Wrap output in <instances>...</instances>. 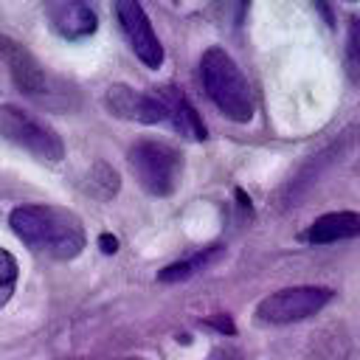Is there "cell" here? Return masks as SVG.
<instances>
[{
	"instance_id": "5",
	"label": "cell",
	"mask_w": 360,
	"mask_h": 360,
	"mask_svg": "<svg viewBox=\"0 0 360 360\" xmlns=\"http://www.w3.org/2000/svg\"><path fill=\"white\" fill-rule=\"evenodd\" d=\"M0 135L39 160L59 163L65 158V143L56 129L17 104H0Z\"/></svg>"
},
{
	"instance_id": "8",
	"label": "cell",
	"mask_w": 360,
	"mask_h": 360,
	"mask_svg": "<svg viewBox=\"0 0 360 360\" xmlns=\"http://www.w3.org/2000/svg\"><path fill=\"white\" fill-rule=\"evenodd\" d=\"M115 17L121 25L124 39L129 42L132 53L146 65V68H160L163 62V45L146 17V11L141 8V3L135 0H118L115 3Z\"/></svg>"
},
{
	"instance_id": "11",
	"label": "cell",
	"mask_w": 360,
	"mask_h": 360,
	"mask_svg": "<svg viewBox=\"0 0 360 360\" xmlns=\"http://www.w3.org/2000/svg\"><path fill=\"white\" fill-rule=\"evenodd\" d=\"M158 90H160V96H163V101H166L169 124H172L180 135H186V138H191V141H202V138H205V124H202V118L197 115L194 104H191L177 87H158Z\"/></svg>"
},
{
	"instance_id": "16",
	"label": "cell",
	"mask_w": 360,
	"mask_h": 360,
	"mask_svg": "<svg viewBox=\"0 0 360 360\" xmlns=\"http://www.w3.org/2000/svg\"><path fill=\"white\" fill-rule=\"evenodd\" d=\"M208 360H242V352L233 349V346H217V349L208 354Z\"/></svg>"
},
{
	"instance_id": "4",
	"label": "cell",
	"mask_w": 360,
	"mask_h": 360,
	"mask_svg": "<svg viewBox=\"0 0 360 360\" xmlns=\"http://www.w3.org/2000/svg\"><path fill=\"white\" fill-rule=\"evenodd\" d=\"M127 160L141 188L155 197H169L180 183L183 155L166 141H155V138L135 141L127 152Z\"/></svg>"
},
{
	"instance_id": "9",
	"label": "cell",
	"mask_w": 360,
	"mask_h": 360,
	"mask_svg": "<svg viewBox=\"0 0 360 360\" xmlns=\"http://www.w3.org/2000/svg\"><path fill=\"white\" fill-rule=\"evenodd\" d=\"M45 14H48L53 31L65 39H84L98 28V17L87 3H76V0L48 3Z\"/></svg>"
},
{
	"instance_id": "12",
	"label": "cell",
	"mask_w": 360,
	"mask_h": 360,
	"mask_svg": "<svg viewBox=\"0 0 360 360\" xmlns=\"http://www.w3.org/2000/svg\"><path fill=\"white\" fill-rule=\"evenodd\" d=\"M219 253H222V248H219V245L202 248V250H197L194 256H188V259H183V262H174V264L163 267V270L158 273V281H163V284H172V281H183V278H191V276H197L200 270H205V267H208L214 259H219Z\"/></svg>"
},
{
	"instance_id": "19",
	"label": "cell",
	"mask_w": 360,
	"mask_h": 360,
	"mask_svg": "<svg viewBox=\"0 0 360 360\" xmlns=\"http://www.w3.org/2000/svg\"><path fill=\"white\" fill-rule=\"evenodd\" d=\"M121 360H146V357H121Z\"/></svg>"
},
{
	"instance_id": "15",
	"label": "cell",
	"mask_w": 360,
	"mask_h": 360,
	"mask_svg": "<svg viewBox=\"0 0 360 360\" xmlns=\"http://www.w3.org/2000/svg\"><path fill=\"white\" fill-rule=\"evenodd\" d=\"M14 287H17V262L8 250L0 248V307L8 304Z\"/></svg>"
},
{
	"instance_id": "18",
	"label": "cell",
	"mask_w": 360,
	"mask_h": 360,
	"mask_svg": "<svg viewBox=\"0 0 360 360\" xmlns=\"http://www.w3.org/2000/svg\"><path fill=\"white\" fill-rule=\"evenodd\" d=\"M98 245H101V250H104V253H115V250H118V239H115V236H110V233H104V236L98 239Z\"/></svg>"
},
{
	"instance_id": "10",
	"label": "cell",
	"mask_w": 360,
	"mask_h": 360,
	"mask_svg": "<svg viewBox=\"0 0 360 360\" xmlns=\"http://www.w3.org/2000/svg\"><path fill=\"white\" fill-rule=\"evenodd\" d=\"M360 233V214L357 211H332L318 217L304 233L301 239L309 245H332V242H343Z\"/></svg>"
},
{
	"instance_id": "3",
	"label": "cell",
	"mask_w": 360,
	"mask_h": 360,
	"mask_svg": "<svg viewBox=\"0 0 360 360\" xmlns=\"http://www.w3.org/2000/svg\"><path fill=\"white\" fill-rule=\"evenodd\" d=\"M0 59L8 68L14 84L28 98L45 104L48 110H70L76 104V93L70 84H65L59 76L48 73L20 42L0 37Z\"/></svg>"
},
{
	"instance_id": "2",
	"label": "cell",
	"mask_w": 360,
	"mask_h": 360,
	"mask_svg": "<svg viewBox=\"0 0 360 360\" xmlns=\"http://www.w3.org/2000/svg\"><path fill=\"white\" fill-rule=\"evenodd\" d=\"M200 79L202 87L208 93V98L217 104V110L236 121L245 124L253 118V90L245 79V73L239 70V65L231 59V53H225L222 48H208L200 56Z\"/></svg>"
},
{
	"instance_id": "1",
	"label": "cell",
	"mask_w": 360,
	"mask_h": 360,
	"mask_svg": "<svg viewBox=\"0 0 360 360\" xmlns=\"http://www.w3.org/2000/svg\"><path fill=\"white\" fill-rule=\"evenodd\" d=\"M8 225L34 253L59 262L76 259L87 242L82 219L62 205H20L11 211Z\"/></svg>"
},
{
	"instance_id": "6",
	"label": "cell",
	"mask_w": 360,
	"mask_h": 360,
	"mask_svg": "<svg viewBox=\"0 0 360 360\" xmlns=\"http://www.w3.org/2000/svg\"><path fill=\"white\" fill-rule=\"evenodd\" d=\"M329 301H332L329 287H315V284L284 287V290H276L259 301L256 321H262V323H295V321L312 318Z\"/></svg>"
},
{
	"instance_id": "14",
	"label": "cell",
	"mask_w": 360,
	"mask_h": 360,
	"mask_svg": "<svg viewBox=\"0 0 360 360\" xmlns=\"http://www.w3.org/2000/svg\"><path fill=\"white\" fill-rule=\"evenodd\" d=\"M90 191L96 194V197H101V200H110L115 191H118V172L112 169V166H107V163H96L93 169H90Z\"/></svg>"
},
{
	"instance_id": "7",
	"label": "cell",
	"mask_w": 360,
	"mask_h": 360,
	"mask_svg": "<svg viewBox=\"0 0 360 360\" xmlns=\"http://www.w3.org/2000/svg\"><path fill=\"white\" fill-rule=\"evenodd\" d=\"M104 104L115 118L138 124H169V110L160 90H132L127 84H112L104 93Z\"/></svg>"
},
{
	"instance_id": "17",
	"label": "cell",
	"mask_w": 360,
	"mask_h": 360,
	"mask_svg": "<svg viewBox=\"0 0 360 360\" xmlns=\"http://www.w3.org/2000/svg\"><path fill=\"white\" fill-rule=\"evenodd\" d=\"M208 323H211V326H217L219 332H228V335H233V323H231V318H228V315H219V318H211Z\"/></svg>"
},
{
	"instance_id": "13",
	"label": "cell",
	"mask_w": 360,
	"mask_h": 360,
	"mask_svg": "<svg viewBox=\"0 0 360 360\" xmlns=\"http://www.w3.org/2000/svg\"><path fill=\"white\" fill-rule=\"evenodd\" d=\"M346 76L360 84V17H349L346 31Z\"/></svg>"
}]
</instances>
